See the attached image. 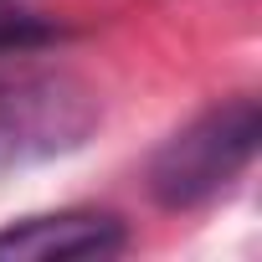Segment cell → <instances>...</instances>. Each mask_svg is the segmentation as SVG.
I'll list each match as a JSON object with an SVG mask.
<instances>
[{"label": "cell", "mask_w": 262, "mask_h": 262, "mask_svg": "<svg viewBox=\"0 0 262 262\" xmlns=\"http://www.w3.org/2000/svg\"><path fill=\"white\" fill-rule=\"evenodd\" d=\"M257 144H262L257 98H226L160 144V155L149 160V195L165 211H195L236 185V175L257 160Z\"/></svg>", "instance_id": "1"}, {"label": "cell", "mask_w": 262, "mask_h": 262, "mask_svg": "<svg viewBox=\"0 0 262 262\" xmlns=\"http://www.w3.org/2000/svg\"><path fill=\"white\" fill-rule=\"evenodd\" d=\"M98 128L93 98L67 77H26L0 88V160H52Z\"/></svg>", "instance_id": "2"}, {"label": "cell", "mask_w": 262, "mask_h": 262, "mask_svg": "<svg viewBox=\"0 0 262 262\" xmlns=\"http://www.w3.org/2000/svg\"><path fill=\"white\" fill-rule=\"evenodd\" d=\"M128 247V226L108 211H57V216H26L0 231V257H113Z\"/></svg>", "instance_id": "3"}, {"label": "cell", "mask_w": 262, "mask_h": 262, "mask_svg": "<svg viewBox=\"0 0 262 262\" xmlns=\"http://www.w3.org/2000/svg\"><path fill=\"white\" fill-rule=\"evenodd\" d=\"M67 31L47 16H26V11H0V57H26L41 52L52 41H62Z\"/></svg>", "instance_id": "4"}]
</instances>
